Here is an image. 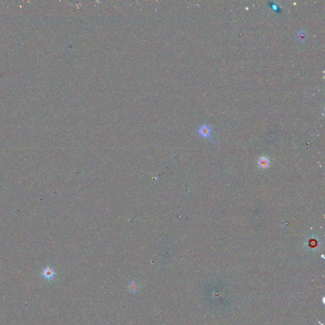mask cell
I'll use <instances>...</instances> for the list:
<instances>
[{
  "label": "cell",
  "instance_id": "2",
  "mask_svg": "<svg viewBox=\"0 0 325 325\" xmlns=\"http://www.w3.org/2000/svg\"><path fill=\"white\" fill-rule=\"evenodd\" d=\"M199 134H200L201 136L203 137H207L211 133V128L209 126L207 125H203L200 127L199 128Z\"/></svg>",
  "mask_w": 325,
  "mask_h": 325
},
{
  "label": "cell",
  "instance_id": "3",
  "mask_svg": "<svg viewBox=\"0 0 325 325\" xmlns=\"http://www.w3.org/2000/svg\"><path fill=\"white\" fill-rule=\"evenodd\" d=\"M140 287H141L140 285L135 281H132L128 286V290L132 293H136L138 292L139 290Z\"/></svg>",
  "mask_w": 325,
  "mask_h": 325
},
{
  "label": "cell",
  "instance_id": "4",
  "mask_svg": "<svg viewBox=\"0 0 325 325\" xmlns=\"http://www.w3.org/2000/svg\"><path fill=\"white\" fill-rule=\"evenodd\" d=\"M269 160L266 157H262L258 160V165H259L261 168H266L269 167Z\"/></svg>",
  "mask_w": 325,
  "mask_h": 325
},
{
  "label": "cell",
  "instance_id": "5",
  "mask_svg": "<svg viewBox=\"0 0 325 325\" xmlns=\"http://www.w3.org/2000/svg\"><path fill=\"white\" fill-rule=\"evenodd\" d=\"M307 38H308V34H307L306 31L302 30L299 31L297 33V39L300 41L302 42V43H304V42L307 40Z\"/></svg>",
  "mask_w": 325,
  "mask_h": 325
},
{
  "label": "cell",
  "instance_id": "1",
  "mask_svg": "<svg viewBox=\"0 0 325 325\" xmlns=\"http://www.w3.org/2000/svg\"><path fill=\"white\" fill-rule=\"evenodd\" d=\"M42 276L47 280H51L55 276V272L53 268L50 267H45L42 272Z\"/></svg>",
  "mask_w": 325,
  "mask_h": 325
}]
</instances>
